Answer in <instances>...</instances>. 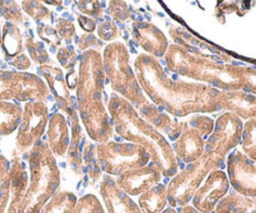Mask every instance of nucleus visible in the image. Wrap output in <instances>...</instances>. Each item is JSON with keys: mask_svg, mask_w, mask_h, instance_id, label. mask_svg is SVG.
<instances>
[{"mask_svg": "<svg viewBox=\"0 0 256 213\" xmlns=\"http://www.w3.org/2000/svg\"><path fill=\"white\" fill-rule=\"evenodd\" d=\"M162 180V172L159 168L152 163L144 165V167L135 168V169L126 170L118 175L116 183L118 187L124 190L130 197L140 195L145 190L150 189L154 185H158Z\"/></svg>", "mask_w": 256, "mask_h": 213, "instance_id": "obj_17", "label": "nucleus"}, {"mask_svg": "<svg viewBox=\"0 0 256 213\" xmlns=\"http://www.w3.org/2000/svg\"><path fill=\"white\" fill-rule=\"evenodd\" d=\"M106 13L110 19L115 23H125L129 20L135 22L134 12L125 2H109Z\"/></svg>", "mask_w": 256, "mask_h": 213, "instance_id": "obj_35", "label": "nucleus"}, {"mask_svg": "<svg viewBox=\"0 0 256 213\" xmlns=\"http://www.w3.org/2000/svg\"><path fill=\"white\" fill-rule=\"evenodd\" d=\"M72 213H105V209L96 195L88 193L78 199Z\"/></svg>", "mask_w": 256, "mask_h": 213, "instance_id": "obj_37", "label": "nucleus"}, {"mask_svg": "<svg viewBox=\"0 0 256 213\" xmlns=\"http://www.w3.org/2000/svg\"><path fill=\"white\" fill-rule=\"evenodd\" d=\"M98 38H99L102 42H112L114 43L115 39H118L120 32L118 24L115 22H112L110 18L102 20L100 24H98Z\"/></svg>", "mask_w": 256, "mask_h": 213, "instance_id": "obj_41", "label": "nucleus"}, {"mask_svg": "<svg viewBox=\"0 0 256 213\" xmlns=\"http://www.w3.org/2000/svg\"><path fill=\"white\" fill-rule=\"evenodd\" d=\"M10 64H12L14 68H16L18 70L22 72V70H26L30 68V59L24 54V53H22V54L18 55L15 59H12V62H10Z\"/></svg>", "mask_w": 256, "mask_h": 213, "instance_id": "obj_47", "label": "nucleus"}, {"mask_svg": "<svg viewBox=\"0 0 256 213\" xmlns=\"http://www.w3.org/2000/svg\"><path fill=\"white\" fill-rule=\"evenodd\" d=\"M225 165L228 168L229 183L235 192L245 197H256V162L234 149L228 155Z\"/></svg>", "mask_w": 256, "mask_h": 213, "instance_id": "obj_14", "label": "nucleus"}, {"mask_svg": "<svg viewBox=\"0 0 256 213\" xmlns=\"http://www.w3.org/2000/svg\"><path fill=\"white\" fill-rule=\"evenodd\" d=\"M162 213H179V210H176L175 208H172V207H168V208H165Z\"/></svg>", "mask_w": 256, "mask_h": 213, "instance_id": "obj_50", "label": "nucleus"}, {"mask_svg": "<svg viewBox=\"0 0 256 213\" xmlns=\"http://www.w3.org/2000/svg\"><path fill=\"white\" fill-rule=\"evenodd\" d=\"M96 159L100 169L108 175H120L126 170L149 164L150 155L134 143L109 140L96 145Z\"/></svg>", "mask_w": 256, "mask_h": 213, "instance_id": "obj_7", "label": "nucleus"}, {"mask_svg": "<svg viewBox=\"0 0 256 213\" xmlns=\"http://www.w3.org/2000/svg\"><path fill=\"white\" fill-rule=\"evenodd\" d=\"M102 55L94 49L85 50L79 57L75 100H102L105 87Z\"/></svg>", "mask_w": 256, "mask_h": 213, "instance_id": "obj_9", "label": "nucleus"}, {"mask_svg": "<svg viewBox=\"0 0 256 213\" xmlns=\"http://www.w3.org/2000/svg\"><path fill=\"white\" fill-rule=\"evenodd\" d=\"M38 73L46 82L48 89L55 99L56 109L69 118L70 114L76 109V100L70 95L62 70L52 65H40L38 68Z\"/></svg>", "mask_w": 256, "mask_h": 213, "instance_id": "obj_18", "label": "nucleus"}, {"mask_svg": "<svg viewBox=\"0 0 256 213\" xmlns=\"http://www.w3.org/2000/svg\"><path fill=\"white\" fill-rule=\"evenodd\" d=\"M230 183L222 169H215L204 180L192 198V207L200 213H212L218 203L228 194Z\"/></svg>", "mask_w": 256, "mask_h": 213, "instance_id": "obj_15", "label": "nucleus"}, {"mask_svg": "<svg viewBox=\"0 0 256 213\" xmlns=\"http://www.w3.org/2000/svg\"><path fill=\"white\" fill-rule=\"evenodd\" d=\"M132 34L135 43L152 57L162 58L169 48V42L164 33L149 22L135 20L132 25Z\"/></svg>", "mask_w": 256, "mask_h": 213, "instance_id": "obj_19", "label": "nucleus"}, {"mask_svg": "<svg viewBox=\"0 0 256 213\" xmlns=\"http://www.w3.org/2000/svg\"><path fill=\"white\" fill-rule=\"evenodd\" d=\"M255 207L256 198L245 197L232 190L220 199L212 213H250V210Z\"/></svg>", "mask_w": 256, "mask_h": 213, "instance_id": "obj_28", "label": "nucleus"}, {"mask_svg": "<svg viewBox=\"0 0 256 213\" xmlns=\"http://www.w3.org/2000/svg\"><path fill=\"white\" fill-rule=\"evenodd\" d=\"M20 5H22V9L36 23H42L44 20H52V13L42 2L29 0V2H22Z\"/></svg>", "mask_w": 256, "mask_h": 213, "instance_id": "obj_36", "label": "nucleus"}, {"mask_svg": "<svg viewBox=\"0 0 256 213\" xmlns=\"http://www.w3.org/2000/svg\"><path fill=\"white\" fill-rule=\"evenodd\" d=\"M22 35L18 25L12 23H5L2 28V50L4 59L12 62L18 55L22 54Z\"/></svg>", "mask_w": 256, "mask_h": 213, "instance_id": "obj_26", "label": "nucleus"}, {"mask_svg": "<svg viewBox=\"0 0 256 213\" xmlns=\"http://www.w3.org/2000/svg\"><path fill=\"white\" fill-rule=\"evenodd\" d=\"M10 167H12V162H10L6 157L0 154V184L4 182L5 178L9 174Z\"/></svg>", "mask_w": 256, "mask_h": 213, "instance_id": "obj_48", "label": "nucleus"}, {"mask_svg": "<svg viewBox=\"0 0 256 213\" xmlns=\"http://www.w3.org/2000/svg\"><path fill=\"white\" fill-rule=\"evenodd\" d=\"M82 164L85 165L88 177L92 183L96 182L100 178V169L96 159V145L85 140L84 148H82Z\"/></svg>", "mask_w": 256, "mask_h": 213, "instance_id": "obj_34", "label": "nucleus"}, {"mask_svg": "<svg viewBox=\"0 0 256 213\" xmlns=\"http://www.w3.org/2000/svg\"><path fill=\"white\" fill-rule=\"evenodd\" d=\"M78 197L70 190H59L55 193L40 213H72L76 205Z\"/></svg>", "mask_w": 256, "mask_h": 213, "instance_id": "obj_31", "label": "nucleus"}, {"mask_svg": "<svg viewBox=\"0 0 256 213\" xmlns=\"http://www.w3.org/2000/svg\"><path fill=\"white\" fill-rule=\"evenodd\" d=\"M56 58L59 60L60 65L64 69L68 70V74L65 77V82H66L68 88L69 89H75L78 83L76 64L79 63V57H78L76 50L72 45L60 47L56 52Z\"/></svg>", "mask_w": 256, "mask_h": 213, "instance_id": "obj_30", "label": "nucleus"}, {"mask_svg": "<svg viewBox=\"0 0 256 213\" xmlns=\"http://www.w3.org/2000/svg\"><path fill=\"white\" fill-rule=\"evenodd\" d=\"M24 47L28 50V53H29V57L32 58V62L36 63V64L46 65V63L50 60L49 53L45 49L44 44L35 39L32 29H26Z\"/></svg>", "mask_w": 256, "mask_h": 213, "instance_id": "obj_33", "label": "nucleus"}, {"mask_svg": "<svg viewBox=\"0 0 256 213\" xmlns=\"http://www.w3.org/2000/svg\"><path fill=\"white\" fill-rule=\"evenodd\" d=\"M76 47L82 52H85V50L89 49H94L99 52L102 48H104V42H102L96 35L85 33V34L80 35L76 39Z\"/></svg>", "mask_w": 256, "mask_h": 213, "instance_id": "obj_44", "label": "nucleus"}, {"mask_svg": "<svg viewBox=\"0 0 256 213\" xmlns=\"http://www.w3.org/2000/svg\"><path fill=\"white\" fill-rule=\"evenodd\" d=\"M106 109L115 133L120 138L144 148L149 153L150 162L159 168L162 177L172 178L176 174L179 162L175 158L170 143L140 117L134 105L112 93Z\"/></svg>", "mask_w": 256, "mask_h": 213, "instance_id": "obj_3", "label": "nucleus"}, {"mask_svg": "<svg viewBox=\"0 0 256 213\" xmlns=\"http://www.w3.org/2000/svg\"><path fill=\"white\" fill-rule=\"evenodd\" d=\"M22 108L18 103L0 102V135H9L18 129Z\"/></svg>", "mask_w": 256, "mask_h": 213, "instance_id": "obj_29", "label": "nucleus"}, {"mask_svg": "<svg viewBox=\"0 0 256 213\" xmlns=\"http://www.w3.org/2000/svg\"><path fill=\"white\" fill-rule=\"evenodd\" d=\"M69 120L60 112L52 113L49 117L46 130V144L55 158L64 157L70 143Z\"/></svg>", "mask_w": 256, "mask_h": 213, "instance_id": "obj_24", "label": "nucleus"}, {"mask_svg": "<svg viewBox=\"0 0 256 213\" xmlns=\"http://www.w3.org/2000/svg\"><path fill=\"white\" fill-rule=\"evenodd\" d=\"M240 145L242 154L246 155L252 162H256V118L244 123Z\"/></svg>", "mask_w": 256, "mask_h": 213, "instance_id": "obj_32", "label": "nucleus"}, {"mask_svg": "<svg viewBox=\"0 0 256 213\" xmlns=\"http://www.w3.org/2000/svg\"><path fill=\"white\" fill-rule=\"evenodd\" d=\"M50 92L44 80L38 75L25 72L0 70V102H44Z\"/></svg>", "mask_w": 256, "mask_h": 213, "instance_id": "obj_8", "label": "nucleus"}, {"mask_svg": "<svg viewBox=\"0 0 256 213\" xmlns=\"http://www.w3.org/2000/svg\"><path fill=\"white\" fill-rule=\"evenodd\" d=\"M70 143L66 152L68 164L70 169L76 175L82 173V148H84V135H82V127H80V120L78 117V110L70 114Z\"/></svg>", "mask_w": 256, "mask_h": 213, "instance_id": "obj_25", "label": "nucleus"}, {"mask_svg": "<svg viewBox=\"0 0 256 213\" xmlns=\"http://www.w3.org/2000/svg\"><path fill=\"white\" fill-rule=\"evenodd\" d=\"M76 19H78V23H79L80 28H82V30H85L88 34H92V32L96 29L98 23L95 19H92V18L89 17H85V15L82 14H78Z\"/></svg>", "mask_w": 256, "mask_h": 213, "instance_id": "obj_46", "label": "nucleus"}, {"mask_svg": "<svg viewBox=\"0 0 256 213\" xmlns=\"http://www.w3.org/2000/svg\"><path fill=\"white\" fill-rule=\"evenodd\" d=\"M165 64L172 73L205 83L224 92L242 90L256 95V68L212 62L189 54L186 50L170 44L164 55Z\"/></svg>", "mask_w": 256, "mask_h": 213, "instance_id": "obj_2", "label": "nucleus"}, {"mask_svg": "<svg viewBox=\"0 0 256 213\" xmlns=\"http://www.w3.org/2000/svg\"><path fill=\"white\" fill-rule=\"evenodd\" d=\"M99 192L108 213H142L138 203H135L124 190L120 189L114 178L110 175L106 174L102 178Z\"/></svg>", "mask_w": 256, "mask_h": 213, "instance_id": "obj_20", "label": "nucleus"}, {"mask_svg": "<svg viewBox=\"0 0 256 213\" xmlns=\"http://www.w3.org/2000/svg\"><path fill=\"white\" fill-rule=\"evenodd\" d=\"M28 182L26 167L20 158L15 157L12 160L9 174L0 184V213H19Z\"/></svg>", "mask_w": 256, "mask_h": 213, "instance_id": "obj_13", "label": "nucleus"}, {"mask_svg": "<svg viewBox=\"0 0 256 213\" xmlns=\"http://www.w3.org/2000/svg\"><path fill=\"white\" fill-rule=\"evenodd\" d=\"M169 34L172 39L174 40L175 45L182 48V49L186 50L189 54L194 55V57L212 60V62L228 63V64L232 62V59L229 55L225 54L224 52H222L218 48L212 47L209 43L199 39L198 37H194L185 28L172 27L169 29Z\"/></svg>", "mask_w": 256, "mask_h": 213, "instance_id": "obj_16", "label": "nucleus"}, {"mask_svg": "<svg viewBox=\"0 0 256 213\" xmlns=\"http://www.w3.org/2000/svg\"><path fill=\"white\" fill-rule=\"evenodd\" d=\"M244 123L232 113H222L215 120L214 130L205 140V152L224 159L240 144Z\"/></svg>", "mask_w": 256, "mask_h": 213, "instance_id": "obj_10", "label": "nucleus"}, {"mask_svg": "<svg viewBox=\"0 0 256 213\" xmlns=\"http://www.w3.org/2000/svg\"><path fill=\"white\" fill-rule=\"evenodd\" d=\"M134 72L144 94L159 109L175 118L219 110L220 90L202 83L174 80L165 73L159 59L139 54L134 60Z\"/></svg>", "mask_w": 256, "mask_h": 213, "instance_id": "obj_1", "label": "nucleus"}, {"mask_svg": "<svg viewBox=\"0 0 256 213\" xmlns=\"http://www.w3.org/2000/svg\"><path fill=\"white\" fill-rule=\"evenodd\" d=\"M0 15L12 24H22L25 22V17L22 14V8L16 2H0Z\"/></svg>", "mask_w": 256, "mask_h": 213, "instance_id": "obj_38", "label": "nucleus"}, {"mask_svg": "<svg viewBox=\"0 0 256 213\" xmlns=\"http://www.w3.org/2000/svg\"><path fill=\"white\" fill-rule=\"evenodd\" d=\"M36 32L40 39L46 43L52 48V50L56 52V49H59L58 47H60L62 40L60 39L55 27H52L50 24H45V23H38Z\"/></svg>", "mask_w": 256, "mask_h": 213, "instance_id": "obj_40", "label": "nucleus"}, {"mask_svg": "<svg viewBox=\"0 0 256 213\" xmlns=\"http://www.w3.org/2000/svg\"><path fill=\"white\" fill-rule=\"evenodd\" d=\"M49 122V107L44 102H28L18 127L15 143L20 152L32 148L40 142Z\"/></svg>", "mask_w": 256, "mask_h": 213, "instance_id": "obj_11", "label": "nucleus"}, {"mask_svg": "<svg viewBox=\"0 0 256 213\" xmlns=\"http://www.w3.org/2000/svg\"><path fill=\"white\" fill-rule=\"evenodd\" d=\"M179 213H200V212H198V210L195 209V208L192 207V205L188 204V205H185V207L180 208Z\"/></svg>", "mask_w": 256, "mask_h": 213, "instance_id": "obj_49", "label": "nucleus"}, {"mask_svg": "<svg viewBox=\"0 0 256 213\" xmlns=\"http://www.w3.org/2000/svg\"><path fill=\"white\" fill-rule=\"evenodd\" d=\"M76 110L92 140L98 144L109 142L114 127L102 100H76Z\"/></svg>", "mask_w": 256, "mask_h": 213, "instance_id": "obj_12", "label": "nucleus"}, {"mask_svg": "<svg viewBox=\"0 0 256 213\" xmlns=\"http://www.w3.org/2000/svg\"><path fill=\"white\" fill-rule=\"evenodd\" d=\"M224 159L206 152H204L198 160L186 164L184 169L172 178L166 187L168 203L170 207L182 208L189 204L208 175L212 170L224 168Z\"/></svg>", "mask_w": 256, "mask_h": 213, "instance_id": "obj_6", "label": "nucleus"}, {"mask_svg": "<svg viewBox=\"0 0 256 213\" xmlns=\"http://www.w3.org/2000/svg\"><path fill=\"white\" fill-rule=\"evenodd\" d=\"M138 113L148 124L152 125L160 134L162 133L169 137L170 140H176L185 127V122H178V119H172L168 113L159 109L156 105L150 102L139 108Z\"/></svg>", "mask_w": 256, "mask_h": 213, "instance_id": "obj_21", "label": "nucleus"}, {"mask_svg": "<svg viewBox=\"0 0 256 213\" xmlns=\"http://www.w3.org/2000/svg\"><path fill=\"white\" fill-rule=\"evenodd\" d=\"M55 29H56L60 39L64 40L68 45L72 44V40L76 37V30H75L74 24L66 18H56L55 19Z\"/></svg>", "mask_w": 256, "mask_h": 213, "instance_id": "obj_42", "label": "nucleus"}, {"mask_svg": "<svg viewBox=\"0 0 256 213\" xmlns=\"http://www.w3.org/2000/svg\"><path fill=\"white\" fill-rule=\"evenodd\" d=\"M102 65L106 83L115 94L124 98L138 109L149 102L130 65L129 50L122 42L110 43L104 48Z\"/></svg>", "mask_w": 256, "mask_h": 213, "instance_id": "obj_5", "label": "nucleus"}, {"mask_svg": "<svg viewBox=\"0 0 256 213\" xmlns=\"http://www.w3.org/2000/svg\"><path fill=\"white\" fill-rule=\"evenodd\" d=\"M220 109L238 115L240 119H254L256 118V95L242 90L224 92L220 90L218 97Z\"/></svg>", "mask_w": 256, "mask_h": 213, "instance_id": "obj_23", "label": "nucleus"}, {"mask_svg": "<svg viewBox=\"0 0 256 213\" xmlns=\"http://www.w3.org/2000/svg\"><path fill=\"white\" fill-rule=\"evenodd\" d=\"M29 182L19 213H40L60 187V169L46 142H38L28 154Z\"/></svg>", "mask_w": 256, "mask_h": 213, "instance_id": "obj_4", "label": "nucleus"}, {"mask_svg": "<svg viewBox=\"0 0 256 213\" xmlns=\"http://www.w3.org/2000/svg\"><path fill=\"white\" fill-rule=\"evenodd\" d=\"M172 148L178 162L182 160V162L189 164V163L198 160L204 154L205 139L194 128L189 127L188 123L185 122V127L182 134L176 140H174V145Z\"/></svg>", "mask_w": 256, "mask_h": 213, "instance_id": "obj_22", "label": "nucleus"}, {"mask_svg": "<svg viewBox=\"0 0 256 213\" xmlns=\"http://www.w3.org/2000/svg\"><path fill=\"white\" fill-rule=\"evenodd\" d=\"M168 204V190L165 184H158L139 195L138 205L142 213H162Z\"/></svg>", "mask_w": 256, "mask_h": 213, "instance_id": "obj_27", "label": "nucleus"}, {"mask_svg": "<svg viewBox=\"0 0 256 213\" xmlns=\"http://www.w3.org/2000/svg\"><path fill=\"white\" fill-rule=\"evenodd\" d=\"M242 3L236 2H222L219 3L216 7V18L220 23H225L224 17L226 14H232V13H238L239 15H242V13L240 12L239 5Z\"/></svg>", "mask_w": 256, "mask_h": 213, "instance_id": "obj_45", "label": "nucleus"}, {"mask_svg": "<svg viewBox=\"0 0 256 213\" xmlns=\"http://www.w3.org/2000/svg\"><path fill=\"white\" fill-rule=\"evenodd\" d=\"M188 125L194 128L202 138H208L214 130L215 122L210 117L204 114H194L186 120Z\"/></svg>", "mask_w": 256, "mask_h": 213, "instance_id": "obj_39", "label": "nucleus"}, {"mask_svg": "<svg viewBox=\"0 0 256 213\" xmlns=\"http://www.w3.org/2000/svg\"><path fill=\"white\" fill-rule=\"evenodd\" d=\"M250 213H256V207H255V208H252V209L250 210Z\"/></svg>", "mask_w": 256, "mask_h": 213, "instance_id": "obj_52", "label": "nucleus"}, {"mask_svg": "<svg viewBox=\"0 0 256 213\" xmlns=\"http://www.w3.org/2000/svg\"><path fill=\"white\" fill-rule=\"evenodd\" d=\"M75 5H76L78 9L85 17H92V19L95 20L102 19V17H104L105 8L104 4L100 2H92V0H89V2H76Z\"/></svg>", "mask_w": 256, "mask_h": 213, "instance_id": "obj_43", "label": "nucleus"}, {"mask_svg": "<svg viewBox=\"0 0 256 213\" xmlns=\"http://www.w3.org/2000/svg\"><path fill=\"white\" fill-rule=\"evenodd\" d=\"M2 23H0V50H2Z\"/></svg>", "mask_w": 256, "mask_h": 213, "instance_id": "obj_51", "label": "nucleus"}]
</instances>
